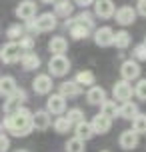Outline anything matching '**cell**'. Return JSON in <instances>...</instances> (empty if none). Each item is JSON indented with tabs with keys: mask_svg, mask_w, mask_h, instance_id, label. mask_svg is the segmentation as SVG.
Returning a JSON list of instances; mask_svg holds the SVG:
<instances>
[{
	"mask_svg": "<svg viewBox=\"0 0 146 152\" xmlns=\"http://www.w3.org/2000/svg\"><path fill=\"white\" fill-rule=\"evenodd\" d=\"M144 44H146V40H144Z\"/></svg>",
	"mask_w": 146,
	"mask_h": 152,
	"instance_id": "7bdbcfd3",
	"label": "cell"
},
{
	"mask_svg": "<svg viewBox=\"0 0 146 152\" xmlns=\"http://www.w3.org/2000/svg\"><path fill=\"white\" fill-rule=\"evenodd\" d=\"M58 94H62L66 100L68 98H76V96L82 94V86L76 84L74 80H64V82L58 84Z\"/></svg>",
	"mask_w": 146,
	"mask_h": 152,
	"instance_id": "e0dca14e",
	"label": "cell"
},
{
	"mask_svg": "<svg viewBox=\"0 0 146 152\" xmlns=\"http://www.w3.org/2000/svg\"><path fill=\"white\" fill-rule=\"evenodd\" d=\"M52 126H54V132H56V134H68L70 130H72V124L68 122L66 116H56V120L52 122Z\"/></svg>",
	"mask_w": 146,
	"mask_h": 152,
	"instance_id": "f1b7e54d",
	"label": "cell"
},
{
	"mask_svg": "<svg viewBox=\"0 0 146 152\" xmlns=\"http://www.w3.org/2000/svg\"><path fill=\"white\" fill-rule=\"evenodd\" d=\"M112 96H114V100L128 102V100H132V96H134V88H132L130 82L118 80V82H114V86H112Z\"/></svg>",
	"mask_w": 146,
	"mask_h": 152,
	"instance_id": "ba28073f",
	"label": "cell"
},
{
	"mask_svg": "<svg viewBox=\"0 0 146 152\" xmlns=\"http://www.w3.org/2000/svg\"><path fill=\"white\" fill-rule=\"evenodd\" d=\"M20 64H22L24 70H36L40 68V56L36 52H22V56H20Z\"/></svg>",
	"mask_w": 146,
	"mask_h": 152,
	"instance_id": "44dd1931",
	"label": "cell"
},
{
	"mask_svg": "<svg viewBox=\"0 0 146 152\" xmlns=\"http://www.w3.org/2000/svg\"><path fill=\"white\" fill-rule=\"evenodd\" d=\"M132 56H134V60L136 62H146V44L142 42V44L134 46V50H132Z\"/></svg>",
	"mask_w": 146,
	"mask_h": 152,
	"instance_id": "d590c367",
	"label": "cell"
},
{
	"mask_svg": "<svg viewBox=\"0 0 146 152\" xmlns=\"http://www.w3.org/2000/svg\"><path fill=\"white\" fill-rule=\"evenodd\" d=\"M8 148H10V138L4 132H0V152H8Z\"/></svg>",
	"mask_w": 146,
	"mask_h": 152,
	"instance_id": "8d00e7d4",
	"label": "cell"
},
{
	"mask_svg": "<svg viewBox=\"0 0 146 152\" xmlns=\"http://www.w3.org/2000/svg\"><path fill=\"white\" fill-rule=\"evenodd\" d=\"M134 96H138L140 100L146 102V78H140L136 86H134Z\"/></svg>",
	"mask_w": 146,
	"mask_h": 152,
	"instance_id": "e575fe53",
	"label": "cell"
},
{
	"mask_svg": "<svg viewBox=\"0 0 146 152\" xmlns=\"http://www.w3.org/2000/svg\"><path fill=\"white\" fill-rule=\"evenodd\" d=\"M48 50L54 54H64L68 50V40L64 36H52L50 38V42H48Z\"/></svg>",
	"mask_w": 146,
	"mask_h": 152,
	"instance_id": "7402d4cb",
	"label": "cell"
},
{
	"mask_svg": "<svg viewBox=\"0 0 146 152\" xmlns=\"http://www.w3.org/2000/svg\"><path fill=\"white\" fill-rule=\"evenodd\" d=\"M56 14L54 12H42V14H38L36 18H32V20H28L26 22V26H24V30L32 32V34H38V32H50L56 28Z\"/></svg>",
	"mask_w": 146,
	"mask_h": 152,
	"instance_id": "7a4b0ae2",
	"label": "cell"
},
{
	"mask_svg": "<svg viewBox=\"0 0 146 152\" xmlns=\"http://www.w3.org/2000/svg\"><path fill=\"white\" fill-rule=\"evenodd\" d=\"M118 104H116V100H104L102 104H100V114H104V116H108L110 120H114L116 116H118Z\"/></svg>",
	"mask_w": 146,
	"mask_h": 152,
	"instance_id": "4316f807",
	"label": "cell"
},
{
	"mask_svg": "<svg viewBox=\"0 0 146 152\" xmlns=\"http://www.w3.org/2000/svg\"><path fill=\"white\" fill-rule=\"evenodd\" d=\"M72 20L76 24H80V26H84V28H88V30L92 32L94 30V14L92 12H88V10H82L80 14H76V16H72Z\"/></svg>",
	"mask_w": 146,
	"mask_h": 152,
	"instance_id": "cb8c5ba5",
	"label": "cell"
},
{
	"mask_svg": "<svg viewBox=\"0 0 146 152\" xmlns=\"http://www.w3.org/2000/svg\"><path fill=\"white\" fill-rule=\"evenodd\" d=\"M64 116L68 118V122L74 126V124H78V122L84 120V112L80 110V108H70L68 112H64Z\"/></svg>",
	"mask_w": 146,
	"mask_h": 152,
	"instance_id": "836d02e7",
	"label": "cell"
},
{
	"mask_svg": "<svg viewBox=\"0 0 146 152\" xmlns=\"http://www.w3.org/2000/svg\"><path fill=\"white\" fill-rule=\"evenodd\" d=\"M72 130H74V136L80 138V140H84V142H88L90 138L94 136V132H92V126H90V122H78V124H74L72 126Z\"/></svg>",
	"mask_w": 146,
	"mask_h": 152,
	"instance_id": "ffe728a7",
	"label": "cell"
},
{
	"mask_svg": "<svg viewBox=\"0 0 146 152\" xmlns=\"http://www.w3.org/2000/svg\"><path fill=\"white\" fill-rule=\"evenodd\" d=\"M14 152H28V150H14Z\"/></svg>",
	"mask_w": 146,
	"mask_h": 152,
	"instance_id": "ab89813d",
	"label": "cell"
},
{
	"mask_svg": "<svg viewBox=\"0 0 146 152\" xmlns=\"http://www.w3.org/2000/svg\"><path fill=\"white\" fill-rule=\"evenodd\" d=\"M34 44H36V40H34L32 34H24V36L18 40V46H20L22 52H30V50H34Z\"/></svg>",
	"mask_w": 146,
	"mask_h": 152,
	"instance_id": "d6a6232c",
	"label": "cell"
},
{
	"mask_svg": "<svg viewBox=\"0 0 146 152\" xmlns=\"http://www.w3.org/2000/svg\"><path fill=\"white\" fill-rule=\"evenodd\" d=\"M70 72V60L66 58V54H54L48 60V74L52 78H62Z\"/></svg>",
	"mask_w": 146,
	"mask_h": 152,
	"instance_id": "3957f363",
	"label": "cell"
},
{
	"mask_svg": "<svg viewBox=\"0 0 146 152\" xmlns=\"http://www.w3.org/2000/svg\"><path fill=\"white\" fill-rule=\"evenodd\" d=\"M140 64L136 60H124L122 66H120V76H122V80L126 82H132V80H138L140 78Z\"/></svg>",
	"mask_w": 146,
	"mask_h": 152,
	"instance_id": "30bf717a",
	"label": "cell"
},
{
	"mask_svg": "<svg viewBox=\"0 0 146 152\" xmlns=\"http://www.w3.org/2000/svg\"><path fill=\"white\" fill-rule=\"evenodd\" d=\"M72 12H74V4L70 0H60V2L54 4V14H56V18L58 16L60 18H70Z\"/></svg>",
	"mask_w": 146,
	"mask_h": 152,
	"instance_id": "603a6c76",
	"label": "cell"
},
{
	"mask_svg": "<svg viewBox=\"0 0 146 152\" xmlns=\"http://www.w3.org/2000/svg\"><path fill=\"white\" fill-rule=\"evenodd\" d=\"M132 130L136 132V134H146V114L138 112L134 118H132Z\"/></svg>",
	"mask_w": 146,
	"mask_h": 152,
	"instance_id": "1f68e13d",
	"label": "cell"
},
{
	"mask_svg": "<svg viewBox=\"0 0 146 152\" xmlns=\"http://www.w3.org/2000/svg\"><path fill=\"white\" fill-rule=\"evenodd\" d=\"M132 42V36L128 34L126 30H120V32H114V44L116 48H120V50H124V48H128Z\"/></svg>",
	"mask_w": 146,
	"mask_h": 152,
	"instance_id": "f546056e",
	"label": "cell"
},
{
	"mask_svg": "<svg viewBox=\"0 0 146 152\" xmlns=\"http://www.w3.org/2000/svg\"><path fill=\"white\" fill-rule=\"evenodd\" d=\"M100 152H110V150H100Z\"/></svg>",
	"mask_w": 146,
	"mask_h": 152,
	"instance_id": "b9f144b4",
	"label": "cell"
},
{
	"mask_svg": "<svg viewBox=\"0 0 146 152\" xmlns=\"http://www.w3.org/2000/svg\"><path fill=\"white\" fill-rule=\"evenodd\" d=\"M136 14L146 16V0H138V4H136Z\"/></svg>",
	"mask_w": 146,
	"mask_h": 152,
	"instance_id": "74e56055",
	"label": "cell"
},
{
	"mask_svg": "<svg viewBox=\"0 0 146 152\" xmlns=\"http://www.w3.org/2000/svg\"><path fill=\"white\" fill-rule=\"evenodd\" d=\"M74 82L80 84L82 88H84V86L90 88V86H94V82H96V76H94L92 70H80L76 74V78H74Z\"/></svg>",
	"mask_w": 146,
	"mask_h": 152,
	"instance_id": "484cf974",
	"label": "cell"
},
{
	"mask_svg": "<svg viewBox=\"0 0 146 152\" xmlns=\"http://www.w3.org/2000/svg\"><path fill=\"white\" fill-rule=\"evenodd\" d=\"M90 126H92V132L94 136L96 134H108L110 132V128H112V120L108 118V116H104V114H96V116H92V120H90Z\"/></svg>",
	"mask_w": 146,
	"mask_h": 152,
	"instance_id": "4fadbf2b",
	"label": "cell"
},
{
	"mask_svg": "<svg viewBox=\"0 0 146 152\" xmlns=\"http://www.w3.org/2000/svg\"><path fill=\"white\" fill-rule=\"evenodd\" d=\"M114 18L120 26H130V24H134V20H136V10L132 6H120L114 12Z\"/></svg>",
	"mask_w": 146,
	"mask_h": 152,
	"instance_id": "9a60e30c",
	"label": "cell"
},
{
	"mask_svg": "<svg viewBox=\"0 0 146 152\" xmlns=\"http://www.w3.org/2000/svg\"><path fill=\"white\" fill-rule=\"evenodd\" d=\"M26 100V90L24 88H16V92L12 94V96H8L6 100H4V104H2V112L6 114H14L18 108L22 106V102Z\"/></svg>",
	"mask_w": 146,
	"mask_h": 152,
	"instance_id": "5b68a950",
	"label": "cell"
},
{
	"mask_svg": "<svg viewBox=\"0 0 146 152\" xmlns=\"http://www.w3.org/2000/svg\"><path fill=\"white\" fill-rule=\"evenodd\" d=\"M36 10H38V4H36L34 0H24V2H20V4L16 6L14 14L18 16L20 20L28 22L32 18H36Z\"/></svg>",
	"mask_w": 146,
	"mask_h": 152,
	"instance_id": "9c48e42d",
	"label": "cell"
},
{
	"mask_svg": "<svg viewBox=\"0 0 146 152\" xmlns=\"http://www.w3.org/2000/svg\"><path fill=\"white\" fill-rule=\"evenodd\" d=\"M106 100V90L102 88V86H90L88 92H86V102L90 104V106H100L102 102Z\"/></svg>",
	"mask_w": 146,
	"mask_h": 152,
	"instance_id": "ac0fdd59",
	"label": "cell"
},
{
	"mask_svg": "<svg viewBox=\"0 0 146 152\" xmlns=\"http://www.w3.org/2000/svg\"><path fill=\"white\" fill-rule=\"evenodd\" d=\"M52 76L50 74H36V78L32 80V90L36 92V94H50L52 92Z\"/></svg>",
	"mask_w": 146,
	"mask_h": 152,
	"instance_id": "8fae6325",
	"label": "cell"
},
{
	"mask_svg": "<svg viewBox=\"0 0 146 152\" xmlns=\"http://www.w3.org/2000/svg\"><path fill=\"white\" fill-rule=\"evenodd\" d=\"M92 38H94V44L100 46V48H108V46L114 44V30L110 26H100L92 32Z\"/></svg>",
	"mask_w": 146,
	"mask_h": 152,
	"instance_id": "8992f818",
	"label": "cell"
},
{
	"mask_svg": "<svg viewBox=\"0 0 146 152\" xmlns=\"http://www.w3.org/2000/svg\"><path fill=\"white\" fill-rule=\"evenodd\" d=\"M2 126H4L6 132H10L16 138L28 136L32 130H34V126H32V110L20 106L14 114H8L6 118H4Z\"/></svg>",
	"mask_w": 146,
	"mask_h": 152,
	"instance_id": "6da1fadb",
	"label": "cell"
},
{
	"mask_svg": "<svg viewBox=\"0 0 146 152\" xmlns=\"http://www.w3.org/2000/svg\"><path fill=\"white\" fill-rule=\"evenodd\" d=\"M46 112L50 114V116H62V114L66 112V98L62 96V94H50L46 100Z\"/></svg>",
	"mask_w": 146,
	"mask_h": 152,
	"instance_id": "52a82bcc",
	"label": "cell"
},
{
	"mask_svg": "<svg viewBox=\"0 0 146 152\" xmlns=\"http://www.w3.org/2000/svg\"><path fill=\"white\" fill-rule=\"evenodd\" d=\"M32 126H34V130L44 132L52 126V116L46 110H36V112H32Z\"/></svg>",
	"mask_w": 146,
	"mask_h": 152,
	"instance_id": "5bb4252c",
	"label": "cell"
},
{
	"mask_svg": "<svg viewBox=\"0 0 146 152\" xmlns=\"http://www.w3.org/2000/svg\"><path fill=\"white\" fill-rule=\"evenodd\" d=\"M18 88V84H16L14 76H0V96L2 98H8V96H12Z\"/></svg>",
	"mask_w": 146,
	"mask_h": 152,
	"instance_id": "d6986e66",
	"label": "cell"
},
{
	"mask_svg": "<svg viewBox=\"0 0 146 152\" xmlns=\"http://www.w3.org/2000/svg\"><path fill=\"white\" fill-rule=\"evenodd\" d=\"M0 132H2V122H0Z\"/></svg>",
	"mask_w": 146,
	"mask_h": 152,
	"instance_id": "60d3db41",
	"label": "cell"
},
{
	"mask_svg": "<svg viewBox=\"0 0 146 152\" xmlns=\"http://www.w3.org/2000/svg\"><path fill=\"white\" fill-rule=\"evenodd\" d=\"M74 2H76L78 6H82V8H86V6H90V4H92L94 0H74Z\"/></svg>",
	"mask_w": 146,
	"mask_h": 152,
	"instance_id": "f35d334b",
	"label": "cell"
},
{
	"mask_svg": "<svg viewBox=\"0 0 146 152\" xmlns=\"http://www.w3.org/2000/svg\"><path fill=\"white\" fill-rule=\"evenodd\" d=\"M20 56H22V50H20L18 42H10L8 40L6 44L0 46V62H4V64H16V62H20Z\"/></svg>",
	"mask_w": 146,
	"mask_h": 152,
	"instance_id": "277c9868",
	"label": "cell"
},
{
	"mask_svg": "<svg viewBox=\"0 0 146 152\" xmlns=\"http://www.w3.org/2000/svg\"><path fill=\"white\" fill-rule=\"evenodd\" d=\"M92 4H94V16H98V18H112L116 12L112 0H94Z\"/></svg>",
	"mask_w": 146,
	"mask_h": 152,
	"instance_id": "2e32d148",
	"label": "cell"
},
{
	"mask_svg": "<svg viewBox=\"0 0 146 152\" xmlns=\"http://www.w3.org/2000/svg\"><path fill=\"white\" fill-rule=\"evenodd\" d=\"M26 34V30H24V26L20 22H16V24H10L6 28V36L10 42H16V40H20V38Z\"/></svg>",
	"mask_w": 146,
	"mask_h": 152,
	"instance_id": "83f0119b",
	"label": "cell"
},
{
	"mask_svg": "<svg viewBox=\"0 0 146 152\" xmlns=\"http://www.w3.org/2000/svg\"><path fill=\"white\" fill-rule=\"evenodd\" d=\"M136 114H138V106H136V102H132V100L122 102V106L118 108V116L124 118V120H132Z\"/></svg>",
	"mask_w": 146,
	"mask_h": 152,
	"instance_id": "d4e9b609",
	"label": "cell"
},
{
	"mask_svg": "<svg viewBox=\"0 0 146 152\" xmlns=\"http://www.w3.org/2000/svg\"><path fill=\"white\" fill-rule=\"evenodd\" d=\"M64 150H66V152H86V142H84V140H80V138H76V136H72V138L66 140Z\"/></svg>",
	"mask_w": 146,
	"mask_h": 152,
	"instance_id": "4dcf8cb0",
	"label": "cell"
},
{
	"mask_svg": "<svg viewBox=\"0 0 146 152\" xmlns=\"http://www.w3.org/2000/svg\"><path fill=\"white\" fill-rule=\"evenodd\" d=\"M138 142H140V136L132 128L120 132V136H118V146H120L122 150H134V148L138 146Z\"/></svg>",
	"mask_w": 146,
	"mask_h": 152,
	"instance_id": "7c38bea8",
	"label": "cell"
}]
</instances>
